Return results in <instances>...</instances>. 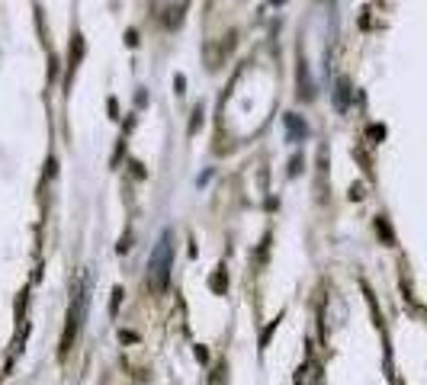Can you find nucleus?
I'll list each match as a JSON object with an SVG mask.
<instances>
[{
  "instance_id": "f257e3e1",
  "label": "nucleus",
  "mask_w": 427,
  "mask_h": 385,
  "mask_svg": "<svg viewBox=\"0 0 427 385\" xmlns=\"http://www.w3.org/2000/svg\"><path fill=\"white\" fill-rule=\"evenodd\" d=\"M170 267H174V231H164V235L158 238V244H154L151 257H148V277H145V283H148L151 295H161L164 289H168Z\"/></svg>"
},
{
  "instance_id": "f03ea898",
  "label": "nucleus",
  "mask_w": 427,
  "mask_h": 385,
  "mask_svg": "<svg viewBox=\"0 0 427 385\" xmlns=\"http://www.w3.org/2000/svg\"><path fill=\"white\" fill-rule=\"evenodd\" d=\"M84 311H87V283L74 286V302H71V315H67V327H65V337H61V353L71 350V343L77 341V331H81V321H84Z\"/></svg>"
},
{
  "instance_id": "7ed1b4c3",
  "label": "nucleus",
  "mask_w": 427,
  "mask_h": 385,
  "mask_svg": "<svg viewBox=\"0 0 427 385\" xmlns=\"http://www.w3.org/2000/svg\"><path fill=\"white\" fill-rule=\"evenodd\" d=\"M283 126H286V135H289V142H302L305 135H309V129H305V122H302L296 113H286L283 116Z\"/></svg>"
},
{
  "instance_id": "20e7f679",
  "label": "nucleus",
  "mask_w": 427,
  "mask_h": 385,
  "mask_svg": "<svg viewBox=\"0 0 427 385\" xmlns=\"http://www.w3.org/2000/svg\"><path fill=\"white\" fill-rule=\"evenodd\" d=\"M347 103H351V81L347 77H337V90H335V106L341 109H347Z\"/></svg>"
},
{
  "instance_id": "39448f33",
  "label": "nucleus",
  "mask_w": 427,
  "mask_h": 385,
  "mask_svg": "<svg viewBox=\"0 0 427 385\" xmlns=\"http://www.w3.org/2000/svg\"><path fill=\"white\" fill-rule=\"evenodd\" d=\"M209 286H212V293H225V289H228V277H225V270H218L216 277L209 279Z\"/></svg>"
},
{
  "instance_id": "423d86ee",
  "label": "nucleus",
  "mask_w": 427,
  "mask_h": 385,
  "mask_svg": "<svg viewBox=\"0 0 427 385\" xmlns=\"http://www.w3.org/2000/svg\"><path fill=\"white\" fill-rule=\"evenodd\" d=\"M376 228H379V235L385 238V244H395L392 231H389V225H385V218H376Z\"/></svg>"
},
{
  "instance_id": "0eeeda50",
  "label": "nucleus",
  "mask_w": 427,
  "mask_h": 385,
  "mask_svg": "<svg viewBox=\"0 0 427 385\" xmlns=\"http://www.w3.org/2000/svg\"><path fill=\"white\" fill-rule=\"evenodd\" d=\"M369 138H376V142L379 138H385V129L382 126H369Z\"/></svg>"
},
{
  "instance_id": "6e6552de",
  "label": "nucleus",
  "mask_w": 427,
  "mask_h": 385,
  "mask_svg": "<svg viewBox=\"0 0 427 385\" xmlns=\"http://www.w3.org/2000/svg\"><path fill=\"white\" fill-rule=\"evenodd\" d=\"M299 167H302V158H293V167H289V174H299Z\"/></svg>"
}]
</instances>
